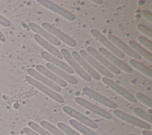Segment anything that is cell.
<instances>
[{"label": "cell", "instance_id": "f35d334b", "mask_svg": "<svg viewBox=\"0 0 152 135\" xmlns=\"http://www.w3.org/2000/svg\"><path fill=\"white\" fill-rule=\"evenodd\" d=\"M23 135H26V134H23Z\"/></svg>", "mask_w": 152, "mask_h": 135}, {"label": "cell", "instance_id": "d6986e66", "mask_svg": "<svg viewBox=\"0 0 152 135\" xmlns=\"http://www.w3.org/2000/svg\"><path fill=\"white\" fill-rule=\"evenodd\" d=\"M36 71L42 74V75L46 77L48 79L53 81L56 84H57L60 87H66L67 86V82L59 77L57 75H56L54 73L48 69L46 67H44L41 64L37 65L36 67Z\"/></svg>", "mask_w": 152, "mask_h": 135}, {"label": "cell", "instance_id": "2e32d148", "mask_svg": "<svg viewBox=\"0 0 152 135\" xmlns=\"http://www.w3.org/2000/svg\"><path fill=\"white\" fill-rule=\"evenodd\" d=\"M72 56L78 62L82 68L91 77L96 80H100L101 76L100 74L97 72L80 54L75 51L71 52Z\"/></svg>", "mask_w": 152, "mask_h": 135}, {"label": "cell", "instance_id": "cb8c5ba5", "mask_svg": "<svg viewBox=\"0 0 152 135\" xmlns=\"http://www.w3.org/2000/svg\"><path fill=\"white\" fill-rule=\"evenodd\" d=\"M129 64L135 69L140 71L144 74L150 78L152 77V71L151 68L144 65L142 63L134 59H131L129 60Z\"/></svg>", "mask_w": 152, "mask_h": 135}, {"label": "cell", "instance_id": "d6a6232c", "mask_svg": "<svg viewBox=\"0 0 152 135\" xmlns=\"http://www.w3.org/2000/svg\"><path fill=\"white\" fill-rule=\"evenodd\" d=\"M141 15L147 20H148L150 22H152V14L146 10H142L141 11Z\"/></svg>", "mask_w": 152, "mask_h": 135}, {"label": "cell", "instance_id": "836d02e7", "mask_svg": "<svg viewBox=\"0 0 152 135\" xmlns=\"http://www.w3.org/2000/svg\"><path fill=\"white\" fill-rule=\"evenodd\" d=\"M23 131L25 133L26 135H40L39 133L34 131V130H33L32 129H31L30 128L27 127L23 128Z\"/></svg>", "mask_w": 152, "mask_h": 135}, {"label": "cell", "instance_id": "4fadbf2b", "mask_svg": "<svg viewBox=\"0 0 152 135\" xmlns=\"http://www.w3.org/2000/svg\"><path fill=\"white\" fill-rule=\"evenodd\" d=\"M102 80L104 84L107 85L108 87H109L110 89H112L113 90L116 92L117 93L122 96L128 101L132 103H136L137 102V99L132 94L129 93L125 89L117 84L112 79L103 76L102 78Z\"/></svg>", "mask_w": 152, "mask_h": 135}, {"label": "cell", "instance_id": "7402d4cb", "mask_svg": "<svg viewBox=\"0 0 152 135\" xmlns=\"http://www.w3.org/2000/svg\"><path fill=\"white\" fill-rule=\"evenodd\" d=\"M128 45L131 48L135 51L141 56H142L150 62H152V54L150 52L147 51L145 49H144L143 47L140 46L134 40H129Z\"/></svg>", "mask_w": 152, "mask_h": 135}, {"label": "cell", "instance_id": "484cf974", "mask_svg": "<svg viewBox=\"0 0 152 135\" xmlns=\"http://www.w3.org/2000/svg\"><path fill=\"white\" fill-rule=\"evenodd\" d=\"M28 125L30 127L31 129L36 131V133H39L40 135H53L49 131L41 127L40 125H38L34 121H30L28 122Z\"/></svg>", "mask_w": 152, "mask_h": 135}, {"label": "cell", "instance_id": "ba28073f", "mask_svg": "<svg viewBox=\"0 0 152 135\" xmlns=\"http://www.w3.org/2000/svg\"><path fill=\"white\" fill-rule=\"evenodd\" d=\"M62 109L65 113L74 118L76 121H79V123L92 128L95 129L98 127L97 124L94 121L72 108L69 106H64Z\"/></svg>", "mask_w": 152, "mask_h": 135}, {"label": "cell", "instance_id": "f546056e", "mask_svg": "<svg viewBox=\"0 0 152 135\" xmlns=\"http://www.w3.org/2000/svg\"><path fill=\"white\" fill-rule=\"evenodd\" d=\"M137 40L142 45L144 46L145 48L148 49L150 51L152 50V42L151 40L148 39L144 36H140L137 37Z\"/></svg>", "mask_w": 152, "mask_h": 135}, {"label": "cell", "instance_id": "5bb4252c", "mask_svg": "<svg viewBox=\"0 0 152 135\" xmlns=\"http://www.w3.org/2000/svg\"><path fill=\"white\" fill-rule=\"evenodd\" d=\"M107 39L110 40L113 45H115V46H116L120 51L121 50L123 53L125 52L126 55L132 58L133 59L136 60L141 59V56L139 54H138L135 51L126 45L124 42H122L116 36L113 34H109L107 36Z\"/></svg>", "mask_w": 152, "mask_h": 135}, {"label": "cell", "instance_id": "52a82bcc", "mask_svg": "<svg viewBox=\"0 0 152 135\" xmlns=\"http://www.w3.org/2000/svg\"><path fill=\"white\" fill-rule=\"evenodd\" d=\"M79 54L99 74L100 73L104 77H108L109 79L113 77V74L100 64L95 58L91 56L86 50L81 49L79 52Z\"/></svg>", "mask_w": 152, "mask_h": 135}, {"label": "cell", "instance_id": "44dd1931", "mask_svg": "<svg viewBox=\"0 0 152 135\" xmlns=\"http://www.w3.org/2000/svg\"><path fill=\"white\" fill-rule=\"evenodd\" d=\"M34 39L39 45H40L43 48H44L46 51H48V53L61 60L62 59L63 57L61 52L56 48L53 46L50 42L46 40L45 39H44L37 34H35L34 35Z\"/></svg>", "mask_w": 152, "mask_h": 135}, {"label": "cell", "instance_id": "9a60e30c", "mask_svg": "<svg viewBox=\"0 0 152 135\" xmlns=\"http://www.w3.org/2000/svg\"><path fill=\"white\" fill-rule=\"evenodd\" d=\"M28 28L32 32L36 33L37 34L39 35L42 38L48 41L50 43L54 45L55 46H58L61 45V42L60 40H59L57 38H56L52 34H50L49 32H48L40 26L31 22L28 24Z\"/></svg>", "mask_w": 152, "mask_h": 135}, {"label": "cell", "instance_id": "4dcf8cb0", "mask_svg": "<svg viewBox=\"0 0 152 135\" xmlns=\"http://www.w3.org/2000/svg\"><path fill=\"white\" fill-rule=\"evenodd\" d=\"M137 29L142 33L144 34L150 39L152 38V30L142 24H138L137 26Z\"/></svg>", "mask_w": 152, "mask_h": 135}, {"label": "cell", "instance_id": "e575fe53", "mask_svg": "<svg viewBox=\"0 0 152 135\" xmlns=\"http://www.w3.org/2000/svg\"><path fill=\"white\" fill-rule=\"evenodd\" d=\"M0 40L1 42H5L6 41V38L4 35V34L2 33V32L0 30Z\"/></svg>", "mask_w": 152, "mask_h": 135}, {"label": "cell", "instance_id": "74e56055", "mask_svg": "<svg viewBox=\"0 0 152 135\" xmlns=\"http://www.w3.org/2000/svg\"><path fill=\"white\" fill-rule=\"evenodd\" d=\"M129 135H137V134L135 133H130V134H129Z\"/></svg>", "mask_w": 152, "mask_h": 135}, {"label": "cell", "instance_id": "3957f363", "mask_svg": "<svg viewBox=\"0 0 152 135\" xmlns=\"http://www.w3.org/2000/svg\"><path fill=\"white\" fill-rule=\"evenodd\" d=\"M42 27L52 34L59 40L63 42L68 46L71 47H75L77 46V42L74 39L50 24L47 22H43L42 23Z\"/></svg>", "mask_w": 152, "mask_h": 135}, {"label": "cell", "instance_id": "9c48e42d", "mask_svg": "<svg viewBox=\"0 0 152 135\" xmlns=\"http://www.w3.org/2000/svg\"><path fill=\"white\" fill-rule=\"evenodd\" d=\"M82 91L85 95L99 102L100 103H101L102 105L105 106H107L109 108L113 109H116L118 107V105H116V103H115L109 98H106V96L101 95L100 93L94 91V90L88 87H84Z\"/></svg>", "mask_w": 152, "mask_h": 135}, {"label": "cell", "instance_id": "30bf717a", "mask_svg": "<svg viewBox=\"0 0 152 135\" xmlns=\"http://www.w3.org/2000/svg\"><path fill=\"white\" fill-rule=\"evenodd\" d=\"M38 3H39L42 6L50 10V11L60 15L64 18L69 20L73 21L75 19V16L71 13L70 11L66 10V9L60 7L59 5L56 4L55 3L49 1V0H37Z\"/></svg>", "mask_w": 152, "mask_h": 135}, {"label": "cell", "instance_id": "f1b7e54d", "mask_svg": "<svg viewBox=\"0 0 152 135\" xmlns=\"http://www.w3.org/2000/svg\"><path fill=\"white\" fill-rule=\"evenodd\" d=\"M135 98L137 99H137L139 100L140 102H141L142 103H143L144 104H145L149 108H151L152 107V101H151V98L145 96L143 93H142L141 92L136 93Z\"/></svg>", "mask_w": 152, "mask_h": 135}, {"label": "cell", "instance_id": "8d00e7d4", "mask_svg": "<svg viewBox=\"0 0 152 135\" xmlns=\"http://www.w3.org/2000/svg\"><path fill=\"white\" fill-rule=\"evenodd\" d=\"M93 2H95L96 4H102L103 2V1H101V0H95V1H93Z\"/></svg>", "mask_w": 152, "mask_h": 135}, {"label": "cell", "instance_id": "e0dca14e", "mask_svg": "<svg viewBox=\"0 0 152 135\" xmlns=\"http://www.w3.org/2000/svg\"><path fill=\"white\" fill-rule=\"evenodd\" d=\"M27 71L28 74L31 76V77H33L37 81H39L40 83L48 86L49 87H50V89L53 90L54 91L58 92H61L62 90L61 87H60L57 84H56L53 81H51L50 80H49L46 77L42 75L38 71H37L36 70L30 68L27 69Z\"/></svg>", "mask_w": 152, "mask_h": 135}, {"label": "cell", "instance_id": "7c38bea8", "mask_svg": "<svg viewBox=\"0 0 152 135\" xmlns=\"http://www.w3.org/2000/svg\"><path fill=\"white\" fill-rule=\"evenodd\" d=\"M98 51L120 70H122L127 73H131L132 72V68L129 65H128L123 61L121 60L119 58H118L116 56L113 55L104 48L100 47Z\"/></svg>", "mask_w": 152, "mask_h": 135}, {"label": "cell", "instance_id": "d4e9b609", "mask_svg": "<svg viewBox=\"0 0 152 135\" xmlns=\"http://www.w3.org/2000/svg\"><path fill=\"white\" fill-rule=\"evenodd\" d=\"M40 126L49 131L53 135H66L59 128H57L55 125H52L50 123L45 120H42L40 123Z\"/></svg>", "mask_w": 152, "mask_h": 135}, {"label": "cell", "instance_id": "5b68a950", "mask_svg": "<svg viewBox=\"0 0 152 135\" xmlns=\"http://www.w3.org/2000/svg\"><path fill=\"white\" fill-rule=\"evenodd\" d=\"M86 51L112 74L113 73L115 74H119L121 73V70L112 64L106 57L102 55L94 48L91 46H88L86 48Z\"/></svg>", "mask_w": 152, "mask_h": 135}, {"label": "cell", "instance_id": "ac0fdd59", "mask_svg": "<svg viewBox=\"0 0 152 135\" xmlns=\"http://www.w3.org/2000/svg\"><path fill=\"white\" fill-rule=\"evenodd\" d=\"M41 56L43 59H45L46 61H48L49 63L64 70L68 74H71L74 73L73 70L66 63H65V62L62 61V60L57 58L56 57L52 55L48 52H46V51L42 52Z\"/></svg>", "mask_w": 152, "mask_h": 135}, {"label": "cell", "instance_id": "8992f818", "mask_svg": "<svg viewBox=\"0 0 152 135\" xmlns=\"http://www.w3.org/2000/svg\"><path fill=\"white\" fill-rule=\"evenodd\" d=\"M113 112L116 117L136 127L144 130H149L151 128V125L147 123L144 122V121L133 117L126 112H124L120 109H115L113 110Z\"/></svg>", "mask_w": 152, "mask_h": 135}, {"label": "cell", "instance_id": "ffe728a7", "mask_svg": "<svg viewBox=\"0 0 152 135\" xmlns=\"http://www.w3.org/2000/svg\"><path fill=\"white\" fill-rule=\"evenodd\" d=\"M46 67L66 82H68L72 84H77L78 83V80L75 77L68 74L64 70L52 65V64L49 62L46 63Z\"/></svg>", "mask_w": 152, "mask_h": 135}, {"label": "cell", "instance_id": "8fae6325", "mask_svg": "<svg viewBox=\"0 0 152 135\" xmlns=\"http://www.w3.org/2000/svg\"><path fill=\"white\" fill-rule=\"evenodd\" d=\"M75 102L80 105V106L85 108L86 109H87L90 110V111L96 114L97 115L105 118V119H111L112 116L110 113H109L108 111H106L105 109L93 104V103L90 102L89 101L80 98V97H75L74 98Z\"/></svg>", "mask_w": 152, "mask_h": 135}, {"label": "cell", "instance_id": "4316f807", "mask_svg": "<svg viewBox=\"0 0 152 135\" xmlns=\"http://www.w3.org/2000/svg\"><path fill=\"white\" fill-rule=\"evenodd\" d=\"M133 111L136 115H137L140 117L142 118L150 124L152 123V116L151 114H148L147 112L138 107H135L133 109Z\"/></svg>", "mask_w": 152, "mask_h": 135}, {"label": "cell", "instance_id": "7a4b0ae2", "mask_svg": "<svg viewBox=\"0 0 152 135\" xmlns=\"http://www.w3.org/2000/svg\"><path fill=\"white\" fill-rule=\"evenodd\" d=\"M60 52L62 55V57L64 58V59L69 64L68 65L74 71H75L77 74L85 81H90L91 80V77L82 68L80 65L72 56L71 54L66 49L62 48Z\"/></svg>", "mask_w": 152, "mask_h": 135}, {"label": "cell", "instance_id": "277c9868", "mask_svg": "<svg viewBox=\"0 0 152 135\" xmlns=\"http://www.w3.org/2000/svg\"><path fill=\"white\" fill-rule=\"evenodd\" d=\"M90 32L91 35L94 36L103 46H104V47H106L109 51V52L112 53L119 58L124 59L125 58V54L116 46H115V45H113L110 40H109L107 38H106L101 33H100V32L96 29H91Z\"/></svg>", "mask_w": 152, "mask_h": 135}, {"label": "cell", "instance_id": "603a6c76", "mask_svg": "<svg viewBox=\"0 0 152 135\" xmlns=\"http://www.w3.org/2000/svg\"><path fill=\"white\" fill-rule=\"evenodd\" d=\"M69 123L73 127H74L75 129H77L84 135H99L94 131L91 130L87 126L79 123L74 119H71L69 121Z\"/></svg>", "mask_w": 152, "mask_h": 135}, {"label": "cell", "instance_id": "6da1fadb", "mask_svg": "<svg viewBox=\"0 0 152 135\" xmlns=\"http://www.w3.org/2000/svg\"><path fill=\"white\" fill-rule=\"evenodd\" d=\"M25 79L28 83L38 89L39 90L44 93L45 95H46L47 96H48L56 102L58 103L64 102V98L61 95H59L56 92L54 91L48 86L40 83L39 81H37L36 80H35L34 79L29 76H26L25 77Z\"/></svg>", "mask_w": 152, "mask_h": 135}, {"label": "cell", "instance_id": "83f0119b", "mask_svg": "<svg viewBox=\"0 0 152 135\" xmlns=\"http://www.w3.org/2000/svg\"><path fill=\"white\" fill-rule=\"evenodd\" d=\"M57 126L66 135H81L62 122H58L57 123Z\"/></svg>", "mask_w": 152, "mask_h": 135}, {"label": "cell", "instance_id": "d590c367", "mask_svg": "<svg viewBox=\"0 0 152 135\" xmlns=\"http://www.w3.org/2000/svg\"><path fill=\"white\" fill-rule=\"evenodd\" d=\"M141 133L142 135H152L151 131L148 130H143Z\"/></svg>", "mask_w": 152, "mask_h": 135}, {"label": "cell", "instance_id": "1f68e13d", "mask_svg": "<svg viewBox=\"0 0 152 135\" xmlns=\"http://www.w3.org/2000/svg\"><path fill=\"white\" fill-rule=\"evenodd\" d=\"M0 24L5 27H9L11 26V23L10 20L0 14Z\"/></svg>", "mask_w": 152, "mask_h": 135}]
</instances>
